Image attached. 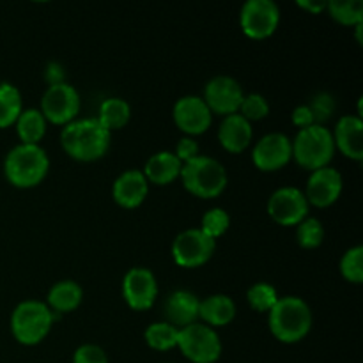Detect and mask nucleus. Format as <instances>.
Instances as JSON below:
<instances>
[{
    "label": "nucleus",
    "instance_id": "1",
    "mask_svg": "<svg viewBox=\"0 0 363 363\" xmlns=\"http://www.w3.org/2000/svg\"><path fill=\"white\" fill-rule=\"evenodd\" d=\"M60 145L77 162H96L110 147V131L98 119H74L60 133Z\"/></svg>",
    "mask_w": 363,
    "mask_h": 363
},
{
    "label": "nucleus",
    "instance_id": "2",
    "mask_svg": "<svg viewBox=\"0 0 363 363\" xmlns=\"http://www.w3.org/2000/svg\"><path fill=\"white\" fill-rule=\"evenodd\" d=\"M268 325L273 337L284 344H296L312 328V311L298 296H282L268 312Z\"/></svg>",
    "mask_w": 363,
    "mask_h": 363
},
{
    "label": "nucleus",
    "instance_id": "3",
    "mask_svg": "<svg viewBox=\"0 0 363 363\" xmlns=\"http://www.w3.org/2000/svg\"><path fill=\"white\" fill-rule=\"evenodd\" d=\"M50 160L41 145L18 144L4 160L6 179L16 188H34L46 177Z\"/></svg>",
    "mask_w": 363,
    "mask_h": 363
},
{
    "label": "nucleus",
    "instance_id": "4",
    "mask_svg": "<svg viewBox=\"0 0 363 363\" xmlns=\"http://www.w3.org/2000/svg\"><path fill=\"white\" fill-rule=\"evenodd\" d=\"M55 315L43 301L25 300L18 303L11 314V333L16 342L23 346H35L46 339Z\"/></svg>",
    "mask_w": 363,
    "mask_h": 363
},
{
    "label": "nucleus",
    "instance_id": "5",
    "mask_svg": "<svg viewBox=\"0 0 363 363\" xmlns=\"http://www.w3.org/2000/svg\"><path fill=\"white\" fill-rule=\"evenodd\" d=\"M183 186L199 199H215L227 188V170L218 160L199 155L183 163L179 174Z\"/></svg>",
    "mask_w": 363,
    "mask_h": 363
},
{
    "label": "nucleus",
    "instance_id": "6",
    "mask_svg": "<svg viewBox=\"0 0 363 363\" xmlns=\"http://www.w3.org/2000/svg\"><path fill=\"white\" fill-rule=\"evenodd\" d=\"M291 145H293V158L296 160L298 165L311 172L328 167L335 155L332 131L321 124H312L298 131L294 140H291Z\"/></svg>",
    "mask_w": 363,
    "mask_h": 363
},
{
    "label": "nucleus",
    "instance_id": "7",
    "mask_svg": "<svg viewBox=\"0 0 363 363\" xmlns=\"http://www.w3.org/2000/svg\"><path fill=\"white\" fill-rule=\"evenodd\" d=\"M177 347L191 363H215L222 357V340L218 333L204 323H194L181 328Z\"/></svg>",
    "mask_w": 363,
    "mask_h": 363
},
{
    "label": "nucleus",
    "instance_id": "8",
    "mask_svg": "<svg viewBox=\"0 0 363 363\" xmlns=\"http://www.w3.org/2000/svg\"><path fill=\"white\" fill-rule=\"evenodd\" d=\"M80 94L67 82L46 89L41 99V113L45 116L46 123L59 124V126L73 123L80 113Z\"/></svg>",
    "mask_w": 363,
    "mask_h": 363
},
{
    "label": "nucleus",
    "instance_id": "9",
    "mask_svg": "<svg viewBox=\"0 0 363 363\" xmlns=\"http://www.w3.org/2000/svg\"><path fill=\"white\" fill-rule=\"evenodd\" d=\"M280 23V7L273 0H247L241 7L240 25L250 39H266Z\"/></svg>",
    "mask_w": 363,
    "mask_h": 363
},
{
    "label": "nucleus",
    "instance_id": "10",
    "mask_svg": "<svg viewBox=\"0 0 363 363\" xmlns=\"http://www.w3.org/2000/svg\"><path fill=\"white\" fill-rule=\"evenodd\" d=\"M216 241L201 229H186L172 241V259L181 268H199L213 257Z\"/></svg>",
    "mask_w": 363,
    "mask_h": 363
},
{
    "label": "nucleus",
    "instance_id": "11",
    "mask_svg": "<svg viewBox=\"0 0 363 363\" xmlns=\"http://www.w3.org/2000/svg\"><path fill=\"white\" fill-rule=\"evenodd\" d=\"M307 197L300 188L282 186L273 191L268 199V215L273 222L284 227H296L308 216Z\"/></svg>",
    "mask_w": 363,
    "mask_h": 363
},
{
    "label": "nucleus",
    "instance_id": "12",
    "mask_svg": "<svg viewBox=\"0 0 363 363\" xmlns=\"http://www.w3.org/2000/svg\"><path fill=\"white\" fill-rule=\"evenodd\" d=\"M123 298L133 311H149L158 298V282L155 273L142 266L128 269L123 279Z\"/></svg>",
    "mask_w": 363,
    "mask_h": 363
},
{
    "label": "nucleus",
    "instance_id": "13",
    "mask_svg": "<svg viewBox=\"0 0 363 363\" xmlns=\"http://www.w3.org/2000/svg\"><path fill=\"white\" fill-rule=\"evenodd\" d=\"M293 160L291 138L284 133H268L252 149V162L262 172H275Z\"/></svg>",
    "mask_w": 363,
    "mask_h": 363
},
{
    "label": "nucleus",
    "instance_id": "14",
    "mask_svg": "<svg viewBox=\"0 0 363 363\" xmlns=\"http://www.w3.org/2000/svg\"><path fill=\"white\" fill-rule=\"evenodd\" d=\"M243 96L245 92L240 82L234 80L233 77H215L206 84L202 99L211 110V113L227 117L238 113Z\"/></svg>",
    "mask_w": 363,
    "mask_h": 363
},
{
    "label": "nucleus",
    "instance_id": "15",
    "mask_svg": "<svg viewBox=\"0 0 363 363\" xmlns=\"http://www.w3.org/2000/svg\"><path fill=\"white\" fill-rule=\"evenodd\" d=\"M176 126L183 133L194 138L209 130L213 123V113L201 96H183L176 101L172 110Z\"/></svg>",
    "mask_w": 363,
    "mask_h": 363
},
{
    "label": "nucleus",
    "instance_id": "16",
    "mask_svg": "<svg viewBox=\"0 0 363 363\" xmlns=\"http://www.w3.org/2000/svg\"><path fill=\"white\" fill-rule=\"evenodd\" d=\"M342 174L333 167H323V169L312 170L307 179V188H305V197L308 204L315 208H328L339 201L342 194Z\"/></svg>",
    "mask_w": 363,
    "mask_h": 363
},
{
    "label": "nucleus",
    "instance_id": "17",
    "mask_svg": "<svg viewBox=\"0 0 363 363\" xmlns=\"http://www.w3.org/2000/svg\"><path fill=\"white\" fill-rule=\"evenodd\" d=\"M199 305H201V300L190 291H174L167 296L165 305H163L165 323L177 330L194 325L199 319Z\"/></svg>",
    "mask_w": 363,
    "mask_h": 363
},
{
    "label": "nucleus",
    "instance_id": "18",
    "mask_svg": "<svg viewBox=\"0 0 363 363\" xmlns=\"http://www.w3.org/2000/svg\"><path fill=\"white\" fill-rule=\"evenodd\" d=\"M149 191V183L142 170L130 169L126 172L121 174L112 186L113 201L121 206V208L133 209L138 208L142 202L145 201Z\"/></svg>",
    "mask_w": 363,
    "mask_h": 363
},
{
    "label": "nucleus",
    "instance_id": "19",
    "mask_svg": "<svg viewBox=\"0 0 363 363\" xmlns=\"http://www.w3.org/2000/svg\"><path fill=\"white\" fill-rule=\"evenodd\" d=\"M335 147L354 162L363 160V121L360 116H344L337 121L333 131Z\"/></svg>",
    "mask_w": 363,
    "mask_h": 363
},
{
    "label": "nucleus",
    "instance_id": "20",
    "mask_svg": "<svg viewBox=\"0 0 363 363\" xmlns=\"http://www.w3.org/2000/svg\"><path fill=\"white\" fill-rule=\"evenodd\" d=\"M254 131H252V123H248L240 113L223 117L218 128V142L225 151L240 155L250 145Z\"/></svg>",
    "mask_w": 363,
    "mask_h": 363
},
{
    "label": "nucleus",
    "instance_id": "21",
    "mask_svg": "<svg viewBox=\"0 0 363 363\" xmlns=\"http://www.w3.org/2000/svg\"><path fill=\"white\" fill-rule=\"evenodd\" d=\"M181 169H183V163L177 160L174 152L160 151L145 162L142 174L145 176L147 183L165 186V184L174 183L179 177Z\"/></svg>",
    "mask_w": 363,
    "mask_h": 363
},
{
    "label": "nucleus",
    "instance_id": "22",
    "mask_svg": "<svg viewBox=\"0 0 363 363\" xmlns=\"http://www.w3.org/2000/svg\"><path fill=\"white\" fill-rule=\"evenodd\" d=\"M236 318V303L227 294H211L199 305V319L211 328L227 326Z\"/></svg>",
    "mask_w": 363,
    "mask_h": 363
},
{
    "label": "nucleus",
    "instance_id": "23",
    "mask_svg": "<svg viewBox=\"0 0 363 363\" xmlns=\"http://www.w3.org/2000/svg\"><path fill=\"white\" fill-rule=\"evenodd\" d=\"M82 300H84V291H82L80 284L74 280H60V282L53 284L52 289L48 291L46 296V305L53 314H67L80 307Z\"/></svg>",
    "mask_w": 363,
    "mask_h": 363
},
{
    "label": "nucleus",
    "instance_id": "24",
    "mask_svg": "<svg viewBox=\"0 0 363 363\" xmlns=\"http://www.w3.org/2000/svg\"><path fill=\"white\" fill-rule=\"evenodd\" d=\"M14 124H16V133L21 144L39 145L46 133V119L38 108L23 110Z\"/></svg>",
    "mask_w": 363,
    "mask_h": 363
},
{
    "label": "nucleus",
    "instance_id": "25",
    "mask_svg": "<svg viewBox=\"0 0 363 363\" xmlns=\"http://www.w3.org/2000/svg\"><path fill=\"white\" fill-rule=\"evenodd\" d=\"M131 117V106L126 99L123 98H108L99 105V116L96 119L99 121L105 130L110 133L116 130H121L128 124Z\"/></svg>",
    "mask_w": 363,
    "mask_h": 363
},
{
    "label": "nucleus",
    "instance_id": "26",
    "mask_svg": "<svg viewBox=\"0 0 363 363\" xmlns=\"http://www.w3.org/2000/svg\"><path fill=\"white\" fill-rule=\"evenodd\" d=\"M23 112V99L21 92L13 84H0V128L13 126Z\"/></svg>",
    "mask_w": 363,
    "mask_h": 363
},
{
    "label": "nucleus",
    "instance_id": "27",
    "mask_svg": "<svg viewBox=\"0 0 363 363\" xmlns=\"http://www.w3.org/2000/svg\"><path fill=\"white\" fill-rule=\"evenodd\" d=\"M177 335L179 330L165 321L152 323L144 332L145 344L155 351H170L177 347Z\"/></svg>",
    "mask_w": 363,
    "mask_h": 363
},
{
    "label": "nucleus",
    "instance_id": "28",
    "mask_svg": "<svg viewBox=\"0 0 363 363\" xmlns=\"http://www.w3.org/2000/svg\"><path fill=\"white\" fill-rule=\"evenodd\" d=\"M326 11L340 25L357 27V25L363 23L362 0H328L326 2Z\"/></svg>",
    "mask_w": 363,
    "mask_h": 363
},
{
    "label": "nucleus",
    "instance_id": "29",
    "mask_svg": "<svg viewBox=\"0 0 363 363\" xmlns=\"http://www.w3.org/2000/svg\"><path fill=\"white\" fill-rule=\"evenodd\" d=\"M279 298L280 296L275 287L268 282H257L247 291V300L250 307L255 312H261V314H268L275 307Z\"/></svg>",
    "mask_w": 363,
    "mask_h": 363
},
{
    "label": "nucleus",
    "instance_id": "30",
    "mask_svg": "<svg viewBox=\"0 0 363 363\" xmlns=\"http://www.w3.org/2000/svg\"><path fill=\"white\" fill-rule=\"evenodd\" d=\"M229 225H230L229 213H227L223 208H211L202 215L201 227H199V229H201L206 236H209L211 240L216 241L220 236H223V234L229 230Z\"/></svg>",
    "mask_w": 363,
    "mask_h": 363
},
{
    "label": "nucleus",
    "instance_id": "31",
    "mask_svg": "<svg viewBox=\"0 0 363 363\" xmlns=\"http://www.w3.org/2000/svg\"><path fill=\"white\" fill-rule=\"evenodd\" d=\"M296 240L300 247L307 248V250L321 247L323 240H325V227L318 218L307 216L303 222L296 225Z\"/></svg>",
    "mask_w": 363,
    "mask_h": 363
},
{
    "label": "nucleus",
    "instance_id": "32",
    "mask_svg": "<svg viewBox=\"0 0 363 363\" xmlns=\"http://www.w3.org/2000/svg\"><path fill=\"white\" fill-rule=\"evenodd\" d=\"M340 273L351 284L363 282V248L353 247L340 259Z\"/></svg>",
    "mask_w": 363,
    "mask_h": 363
},
{
    "label": "nucleus",
    "instance_id": "33",
    "mask_svg": "<svg viewBox=\"0 0 363 363\" xmlns=\"http://www.w3.org/2000/svg\"><path fill=\"white\" fill-rule=\"evenodd\" d=\"M238 113L243 116L248 123H252V121H261L264 117H268L269 103L259 92H250V94L243 96V101H241Z\"/></svg>",
    "mask_w": 363,
    "mask_h": 363
},
{
    "label": "nucleus",
    "instance_id": "34",
    "mask_svg": "<svg viewBox=\"0 0 363 363\" xmlns=\"http://www.w3.org/2000/svg\"><path fill=\"white\" fill-rule=\"evenodd\" d=\"M307 106L311 108L314 123L325 126L326 121L333 116L335 99H333V96L328 94V92H318V94L311 99V103H307Z\"/></svg>",
    "mask_w": 363,
    "mask_h": 363
},
{
    "label": "nucleus",
    "instance_id": "35",
    "mask_svg": "<svg viewBox=\"0 0 363 363\" xmlns=\"http://www.w3.org/2000/svg\"><path fill=\"white\" fill-rule=\"evenodd\" d=\"M73 363H108V357L96 344H82L73 353Z\"/></svg>",
    "mask_w": 363,
    "mask_h": 363
},
{
    "label": "nucleus",
    "instance_id": "36",
    "mask_svg": "<svg viewBox=\"0 0 363 363\" xmlns=\"http://www.w3.org/2000/svg\"><path fill=\"white\" fill-rule=\"evenodd\" d=\"M174 155L177 156L181 163H186L190 160L197 158L199 156V144L191 137H183L176 145V151Z\"/></svg>",
    "mask_w": 363,
    "mask_h": 363
},
{
    "label": "nucleus",
    "instance_id": "37",
    "mask_svg": "<svg viewBox=\"0 0 363 363\" xmlns=\"http://www.w3.org/2000/svg\"><path fill=\"white\" fill-rule=\"evenodd\" d=\"M291 121H293L294 126L300 128V130H303V128H308V126H312V124H315L314 117H312L311 108H308L307 105L296 106V108L293 110V113H291Z\"/></svg>",
    "mask_w": 363,
    "mask_h": 363
},
{
    "label": "nucleus",
    "instance_id": "38",
    "mask_svg": "<svg viewBox=\"0 0 363 363\" xmlns=\"http://www.w3.org/2000/svg\"><path fill=\"white\" fill-rule=\"evenodd\" d=\"M45 80L48 82V87L64 84L66 82V69L59 62H48L45 69Z\"/></svg>",
    "mask_w": 363,
    "mask_h": 363
},
{
    "label": "nucleus",
    "instance_id": "39",
    "mask_svg": "<svg viewBox=\"0 0 363 363\" xmlns=\"http://www.w3.org/2000/svg\"><path fill=\"white\" fill-rule=\"evenodd\" d=\"M298 6L303 7L305 11H308V13L312 14H319L321 11H326V2L325 0H298Z\"/></svg>",
    "mask_w": 363,
    "mask_h": 363
}]
</instances>
